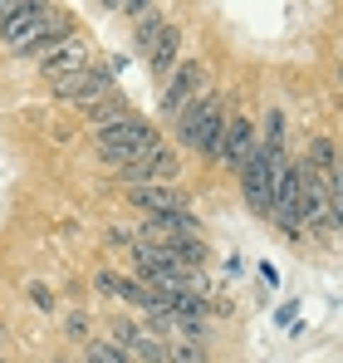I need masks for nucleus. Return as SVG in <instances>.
Returning <instances> with one entry per match:
<instances>
[{
  "mask_svg": "<svg viewBox=\"0 0 343 363\" xmlns=\"http://www.w3.org/2000/svg\"><path fill=\"white\" fill-rule=\"evenodd\" d=\"M226 123H230L226 99H221L216 89H206L196 104H186V108L176 113L172 133H176V143H181L186 152H201L206 162H216V157H221V143H226Z\"/></svg>",
  "mask_w": 343,
  "mask_h": 363,
  "instance_id": "f257e3e1",
  "label": "nucleus"
},
{
  "mask_svg": "<svg viewBox=\"0 0 343 363\" xmlns=\"http://www.w3.org/2000/svg\"><path fill=\"white\" fill-rule=\"evenodd\" d=\"M94 143H99V162L118 172V167H133L137 157H147V152L162 143V133L142 118V113H123L118 123L94 128Z\"/></svg>",
  "mask_w": 343,
  "mask_h": 363,
  "instance_id": "f03ea898",
  "label": "nucleus"
},
{
  "mask_svg": "<svg viewBox=\"0 0 343 363\" xmlns=\"http://www.w3.org/2000/svg\"><path fill=\"white\" fill-rule=\"evenodd\" d=\"M206 89H216V84H211V64L186 55V60H181L167 79H162V118L176 123V113H181L186 104H196Z\"/></svg>",
  "mask_w": 343,
  "mask_h": 363,
  "instance_id": "7ed1b4c3",
  "label": "nucleus"
},
{
  "mask_svg": "<svg viewBox=\"0 0 343 363\" xmlns=\"http://www.w3.org/2000/svg\"><path fill=\"white\" fill-rule=\"evenodd\" d=\"M50 94H55L59 104H79V108H94V104L113 99L118 84H113V69H99V64H89V69H74V74L55 79V84H50Z\"/></svg>",
  "mask_w": 343,
  "mask_h": 363,
  "instance_id": "20e7f679",
  "label": "nucleus"
},
{
  "mask_svg": "<svg viewBox=\"0 0 343 363\" xmlns=\"http://www.w3.org/2000/svg\"><path fill=\"white\" fill-rule=\"evenodd\" d=\"M240 201L250 206V216H260V221H270L275 216V162L255 147V157L240 167Z\"/></svg>",
  "mask_w": 343,
  "mask_h": 363,
  "instance_id": "39448f33",
  "label": "nucleus"
},
{
  "mask_svg": "<svg viewBox=\"0 0 343 363\" xmlns=\"http://www.w3.org/2000/svg\"><path fill=\"white\" fill-rule=\"evenodd\" d=\"M255 147H260V123L255 118H245V113H230L226 123V143H221V167H226L230 177H240V167L255 157Z\"/></svg>",
  "mask_w": 343,
  "mask_h": 363,
  "instance_id": "423d86ee",
  "label": "nucleus"
},
{
  "mask_svg": "<svg viewBox=\"0 0 343 363\" xmlns=\"http://www.w3.org/2000/svg\"><path fill=\"white\" fill-rule=\"evenodd\" d=\"M113 344L133 363H167V339H157L147 324L137 319H113Z\"/></svg>",
  "mask_w": 343,
  "mask_h": 363,
  "instance_id": "0eeeda50",
  "label": "nucleus"
},
{
  "mask_svg": "<svg viewBox=\"0 0 343 363\" xmlns=\"http://www.w3.org/2000/svg\"><path fill=\"white\" fill-rule=\"evenodd\" d=\"M40 64V74H45V84H55V79H64V74H74V69H89L94 64V45H89V35H64L55 50L45 55V60H35Z\"/></svg>",
  "mask_w": 343,
  "mask_h": 363,
  "instance_id": "6e6552de",
  "label": "nucleus"
},
{
  "mask_svg": "<svg viewBox=\"0 0 343 363\" xmlns=\"http://www.w3.org/2000/svg\"><path fill=\"white\" fill-rule=\"evenodd\" d=\"M176 152H172L167 143H157L147 157H137L133 167H118V177H123V186H142V182H176Z\"/></svg>",
  "mask_w": 343,
  "mask_h": 363,
  "instance_id": "1a4fd4ad",
  "label": "nucleus"
},
{
  "mask_svg": "<svg viewBox=\"0 0 343 363\" xmlns=\"http://www.w3.org/2000/svg\"><path fill=\"white\" fill-rule=\"evenodd\" d=\"M128 201H133L142 216H172V211H186V196H181L172 182H142V186H128Z\"/></svg>",
  "mask_w": 343,
  "mask_h": 363,
  "instance_id": "9d476101",
  "label": "nucleus"
},
{
  "mask_svg": "<svg viewBox=\"0 0 343 363\" xmlns=\"http://www.w3.org/2000/svg\"><path fill=\"white\" fill-rule=\"evenodd\" d=\"M181 50H186V35H181V25L172 20L167 30H162V35H157V40L147 45V64H152V74H157V79H167L172 69H176V64L186 60Z\"/></svg>",
  "mask_w": 343,
  "mask_h": 363,
  "instance_id": "9b49d317",
  "label": "nucleus"
},
{
  "mask_svg": "<svg viewBox=\"0 0 343 363\" xmlns=\"http://www.w3.org/2000/svg\"><path fill=\"white\" fill-rule=\"evenodd\" d=\"M299 157H304V167H309L314 177L329 182L334 172H339V138H329V133H314V138H309V147H304Z\"/></svg>",
  "mask_w": 343,
  "mask_h": 363,
  "instance_id": "f8f14e48",
  "label": "nucleus"
},
{
  "mask_svg": "<svg viewBox=\"0 0 343 363\" xmlns=\"http://www.w3.org/2000/svg\"><path fill=\"white\" fill-rule=\"evenodd\" d=\"M260 152H265L270 162H285V157H289V118H285V108H270V113H265Z\"/></svg>",
  "mask_w": 343,
  "mask_h": 363,
  "instance_id": "ddd939ff",
  "label": "nucleus"
},
{
  "mask_svg": "<svg viewBox=\"0 0 343 363\" xmlns=\"http://www.w3.org/2000/svg\"><path fill=\"white\" fill-rule=\"evenodd\" d=\"M167 25H172L167 5H152V10H147V15H142V20H133V35H137V45H142V50H147V45H152V40H157V35H162V30H167Z\"/></svg>",
  "mask_w": 343,
  "mask_h": 363,
  "instance_id": "4468645a",
  "label": "nucleus"
},
{
  "mask_svg": "<svg viewBox=\"0 0 343 363\" xmlns=\"http://www.w3.org/2000/svg\"><path fill=\"white\" fill-rule=\"evenodd\" d=\"M206 339H167V363H206Z\"/></svg>",
  "mask_w": 343,
  "mask_h": 363,
  "instance_id": "2eb2a0df",
  "label": "nucleus"
},
{
  "mask_svg": "<svg viewBox=\"0 0 343 363\" xmlns=\"http://www.w3.org/2000/svg\"><path fill=\"white\" fill-rule=\"evenodd\" d=\"M84 113H89V128H103V123H118L123 113H133V108L113 94V99H103V104H94V108H84Z\"/></svg>",
  "mask_w": 343,
  "mask_h": 363,
  "instance_id": "dca6fc26",
  "label": "nucleus"
},
{
  "mask_svg": "<svg viewBox=\"0 0 343 363\" xmlns=\"http://www.w3.org/2000/svg\"><path fill=\"white\" fill-rule=\"evenodd\" d=\"M329 221H334V231H343V172L329 177Z\"/></svg>",
  "mask_w": 343,
  "mask_h": 363,
  "instance_id": "f3484780",
  "label": "nucleus"
},
{
  "mask_svg": "<svg viewBox=\"0 0 343 363\" xmlns=\"http://www.w3.org/2000/svg\"><path fill=\"white\" fill-rule=\"evenodd\" d=\"M94 290H99L103 300H113V295H118V275H113V270H99V275H94Z\"/></svg>",
  "mask_w": 343,
  "mask_h": 363,
  "instance_id": "a211bd4d",
  "label": "nucleus"
},
{
  "mask_svg": "<svg viewBox=\"0 0 343 363\" xmlns=\"http://www.w3.org/2000/svg\"><path fill=\"white\" fill-rule=\"evenodd\" d=\"M152 5H162V0H128V5H123V15H128V20H142Z\"/></svg>",
  "mask_w": 343,
  "mask_h": 363,
  "instance_id": "6ab92c4d",
  "label": "nucleus"
},
{
  "mask_svg": "<svg viewBox=\"0 0 343 363\" xmlns=\"http://www.w3.org/2000/svg\"><path fill=\"white\" fill-rule=\"evenodd\" d=\"M20 5H25V0H0V25H5V20H10V15H15Z\"/></svg>",
  "mask_w": 343,
  "mask_h": 363,
  "instance_id": "aec40b11",
  "label": "nucleus"
},
{
  "mask_svg": "<svg viewBox=\"0 0 343 363\" xmlns=\"http://www.w3.org/2000/svg\"><path fill=\"white\" fill-rule=\"evenodd\" d=\"M99 5H103V10H123L128 0H99Z\"/></svg>",
  "mask_w": 343,
  "mask_h": 363,
  "instance_id": "412c9836",
  "label": "nucleus"
},
{
  "mask_svg": "<svg viewBox=\"0 0 343 363\" xmlns=\"http://www.w3.org/2000/svg\"><path fill=\"white\" fill-rule=\"evenodd\" d=\"M339 172H343V138H339Z\"/></svg>",
  "mask_w": 343,
  "mask_h": 363,
  "instance_id": "4be33fe9",
  "label": "nucleus"
},
{
  "mask_svg": "<svg viewBox=\"0 0 343 363\" xmlns=\"http://www.w3.org/2000/svg\"><path fill=\"white\" fill-rule=\"evenodd\" d=\"M50 363H69V359H50Z\"/></svg>",
  "mask_w": 343,
  "mask_h": 363,
  "instance_id": "5701e85b",
  "label": "nucleus"
}]
</instances>
